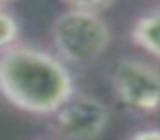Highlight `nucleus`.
Returning a JSON list of instances; mask_svg holds the SVG:
<instances>
[{"label":"nucleus","mask_w":160,"mask_h":140,"mask_svg":"<svg viewBox=\"0 0 160 140\" xmlns=\"http://www.w3.org/2000/svg\"><path fill=\"white\" fill-rule=\"evenodd\" d=\"M75 92V75L55 51L18 42L0 53V96L16 109L51 118Z\"/></svg>","instance_id":"f257e3e1"},{"label":"nucleus","mask_w":160,"mask_h":140,"mask_svg":"<svg viewBox=\"0 0 160 140\" xmlns=\"http://www.w3.org/2000/svg\"><path fill=\"white\" fill-rule=\"evenodd\" d=\"M51 42L68 66H88L110 48L112 31L101 13L66 9L51 24Z\"/></svg>","instance_id":"f03ea898"},{"label":"nucleus","mask_w":160,"mask_h":140,"mask_svg":"<svg viewBox=\"0 0 160 140\" xmlns=\"http://www.w3.org/2000/svg\"><path fill=\"white\" fill-rule=\"evenodd\" d=\"M110 88L127 112L160 114V66L138 57H121L110 68Z\"/></svg>","instance_id":"7ed1b4c3"},{"label":"nucleus","mask_w":160,"mask_h":140,"mask_svg":"<svg viewBox=\"0 0 160 140\" xmlns=\"http://www.w3.org/2000/svg\"><path fill=\"white\" fill-rule=\"evenodd\" d=\"M51 118L64 140H99L112 120V112L99 96L75 92Z\"/></svg>","instance_id":"20e7f679"},{"label":"nucleus","mask_w":160,"mask_h":140,"mask_svg":"<svg viewBox=\"0 0 160 140\" xmlns=\"http://www.w3.org/2000/svg\"><path fill=\"white\" fill-rule=\"evenodd\" d=\"M129 40L142 53L160 59V9L145 11L129 29Z\"/></svg>","instance_id":"39448f33"},{"label":"nucleus","mask_w":160,"mask_h":140,"mask_svg":"<svg viewBox=\"0 0 160 140\" xmlns=\"http://www.w3.org/2000/svg\"><path fill=\"white\" fill-rule=\"evenodd\" d=\"M18 42H20V22L7 7L0 5V53Z\"/></svg>","instance_id":"423d86ee"},{"label":"nucleus","mask_w":160,"mask_h":140,"mask_svg":"<svg viewBox=\"0 0 160 140\" xmlns=\"http://www.w3.org/2000/svg\"><path fill=\"white\" fill-rule=\"evenodd\" d=\"M66 9H77V11H92V13H103L114 5V0H62Z\"/></svg>","instance_id":"0eeeda50"},{"label":"nucleus","mask_w":160,"mask_h":140,"mask_svg":"<svg viewBox=\"0 0 160 140\" xmlns=\"http://www.w3.org/2000/svg\"><path fill=\"white\" fill-rule=\"evenodd\" d=\"M127 140H160V127H145L134 131Z\"/></svg>","instance_id":"6e6552de"},{"label":"nucleus","mask_w":160,"mask_h":140,"mask_svg":"<svg viewBox=\"0 0 160 140\" xmlns=\"http://www.w3.org/2000/svg\"><path fill=\"white\" fill-rule=\"evenodd\" d=\"M7 2H11V0H0V5H2V7H5Z\"/></svg>","instance_id":"1a4fd4ad"}]
</instances>
